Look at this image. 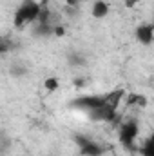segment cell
<instances>
[{"instance_id": "obj_1", "label": "cell", "mask_w": 154, "mask_h": 156, "mask_svg": "<svg viewBox=\"0 0 154 156\" xmlns=\"http://www.w3.org/2000/svg\"><path fill=\"white\" fill-rule=\"evenodd\" d=\"M42 11H44V7L40 5L38 0H22L16 5L15 13H13V26H15V29L24 31V29L35 26L38 22Z\"/></svg>"}, {"instance_id": "obj_2", "label": "cell", "mask_w": 154, "mask_h": 156, "mask_svg": "<svg viewBox=\"0 0 154 156\" xmlns=\"http://www.w3.org/2000/svg\"><path fill=\"white\" fill-rule=\"evenodd\" d=\"M134 37H136V42H138L140 45H143V47H151L152 42H154V26L151 24V22L140 24V26L136 27Z\"/></svg>"}, {"instance_id": "obj_3", "label": "cell", "mask_w": 154, "mask_h": 156, "mask_svg": "<svg viewBox=\"0 0 154 156\" xmlns=\"http://www.w3.org/2000/svg\"><path fill=\"white\" fill-rule=\"evenodd\" d=\"M111 13V5L107 0H94L93 5H91V16L94 20H103L107 18Z\"/></svg>"}, {"instance_id": "obj_4", "label": "cell", "mask_w": 154, "mask_h": 156, "mask_svg": "<svg viewBox=\"0 0 154 156\" xmlns=\"http://www.w3.org/2000/svg\"><path fill=\"white\" fill-rule=\"evenodd\" d=\"M120 136H121V142H123V144L131 145V144L136 140V136H138V127H136L134 123H125V125L121 127Z\"/></svg>"}, {"instance_id": "obj_5", "label": "cell", "mask_w": 154, "mask_h": 156, "mask_svg": "<svg viewBox=\"0 0 154 156\" xmlns=\"http://www.w3.org/2000/svg\"><path fill=\"white\" fill-rule=\"evenodd\" d=\"M42 87H44V91H45L47 94H53V93H56V91L60 89V78H56V76L44 78Z\"/></svg>"}, {"instance_id": "obj_6", "label": "cell", "mask_w": 154, "mask_h": 156, "mask_svg": "<svg viewBox=\"0 0 154 156\" xmlns=\"http://www.w3.org/2000/svg\"><path fill=\"white\" fill-rule=\"evenodd\" d=\"M40 2V5L42 7H49L51 4H54V2H60V0H38Z\"/></svg>"}]
</instances>
